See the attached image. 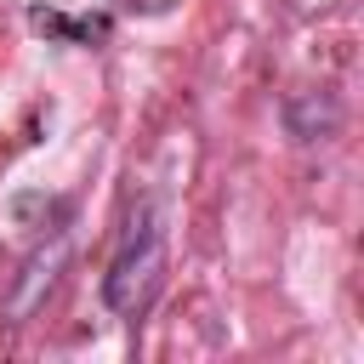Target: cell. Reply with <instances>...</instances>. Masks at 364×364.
<instances>
[{"label": "cell", "instance_id": "1", "mask_svg": "<svg viewBox=\"0 0 364 364\" xmlns=\"http://www.w3.org/2000/svg\"><path fill=\"white\" fill-rule=\"evenodd\" d=\"M159 284H165V210L154 199H142V205H131V216L119 228V245L108 256L102 301H108V313L136 318V313L154 307Z\"/></svg>", "mask_w": 364, "mask_h": 364}, {"label": "cell", "instance_id": "3", "mask_svg": "<svg viewBox=\"0 0 364 364\" xmlns=\"http://www.w3.org/2000/svg\"><path fill=\"white\" fill-rule=\"evenodd\" d=\"M341 119H347V108L330 85H296L284 97V131L296 142H330L341 131Z\"/></svg>", "mask_w": 364, "mask_h": 364}, {"label": "cell", "instance_id": "2", "mask_svg": "<svg viewBox=\"0 0 364 364\" xmlns=\"http://www.w3.org/2000/svg\"><path fill=\"white\" fill-rule=\"evenodd\" d=\"M63 267H68V228H51V245H34V256L17 267L11 290H6V318H11V324L34 318V313L46 307V296L57 290Z\"/></svg>", "mask_w": 364, "mask_h": 364}]
</instances>
